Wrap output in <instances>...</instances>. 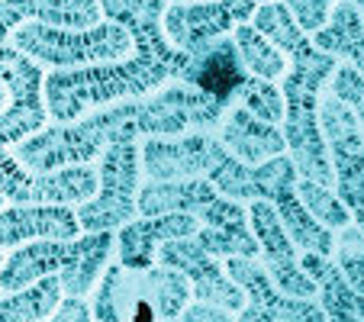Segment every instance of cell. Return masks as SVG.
I'll list each match as a JSON object with an SVG mask.
<instances>
[{
  "label": "cell",
  "instance_id": "cell-8",
  "mask_svg": "<svg viewBox=\"0 0 364 322\" xmlns=\"http://www.w3.org/2000/svg\"><path fill=\"white\" fill-rule=\"evenodd\" d=\"M258 0H193L165 10V36L171 45L200 58L210 45L226 39L239 23H252Z\"/></svg>",
  "mask_w": 364,
  "mask_h": 322
},
{
  "label": "cell",
  "instance_id": "cell-3",
  "mask_svg": "<svg viewBox=\"0 0 364 322\" xmlns=\"http://www.w3.org/2000/svg\"><path fill=\"white\" fill-rule=\"evenodd\" d=\"M117 245L110 232H87L75 242H26L4 254L0 264V296L20 294L33 287L42 277L58 274L65 296H87L94 294L97 281L107 271L110 252Z\"/></svg>",
  "mask_w": 364,
  "mask_h": 322
},
{
  "label": "cell",
  "instance_id": "cell-16",
  "mask_svg": "<svg viewBox=\"0 0 364 322\" xmlns=\"http://www.w3.org/2000/svg\"><path fill=\"white\" fill-rule=\"evenodd\" d=\"M216 132H220V142L226 145L229 155L248 168L264 165L271 158L284 155V149H287L284 132L277 129V126L252 117V113H248L245 107H239V103H232L226 110V117H223V123Z\"/></svg>",
  "mask_w": 364,
  "mask_h": 322
},
{
  "label": "cell",
  "instance_id": "cell-23",
  "mask_svg": "<svg viewBox=\"0 0 364 322\" xmlns=\"http://www.w3.org/2000/svg\"><path fill=\"white\" fill-rule=\"evenodd\" d=\"M329 94H336L355 113L358 126H361V136H364V75L361 71H355L351 65H336V71L329 77Z\"/></svg>",
  "mask_w": 364,
  "mask_h": 322
},
{
  "label": "cell",
  "instance_id": "cell-19",
  "mask_svg": "<svg viewBox=\"0 0 364 322\" xmlns=\"http://www.w3.org/2000/svg\"><path fill=\"white\" fill-rule=\"evenodd\" d=\"M232 45L239 52V62L248 77H262V81H281L287 71V58L281 48H274L252 23H239L232 29Z\"/></svg>",
  "mask_w": 364,
  "mask_h": 322
},
{
  "label": "cell",
  "instance_id": "cell-6",
  "mask_svg": "<svg viewBox=\"0 0 364 322\" xmlns=\"http://www.w3.org/2000/svg\"><path fill=\"white\" fill-rule=\"evenodd\" d=\"M139 136L119 132L100 155V187L87 203L77 206V222L87 232H110L136 220L139 197Z\"/></svg>",
  "mask_w": 364,
  "mask_h": 322
},
{
  "label": "cell",
  "instance_id": "cell-2",
  "mask_svg": "<svg viewBox=\"0 0 364 322\" xmlns=\"http://www.w3.org/2000/svg\"><path fill=\"white\" fill-rule=\"evenodd\" d=\"M0 81L7 84V107L0 110V197H7V203H87L100 187V174L94 165L29 174L10 151L48 123L42 65L16 52L14 45H0Z\"/></svg>",
  "mask_w": 364,
  "mask_h": 322
},
{
  "label": "cell",
  "instance_id": "cell-9",
  "mask_svg": "<svg viewBox=\"0 0 364 322\" xmlns=\"http://www.w3.org/2000/svg\"><path fill=\"white\" fill-rule=\"evenodd\" d=\"M226 158V145L206 132L174 139H145L139 145V165L149 181H191L210 178L216 165Z\"/></svg>",
  "mask_w": 364,
  "mask_h": 322
},
{
  "label": "cell",
  "instance_id": "cell-5",
  "mask_svg": "<svg viewBox=\"0 0 364 322\" xmlns=\"http://www.w3.org/2000/svg\"><path fill=\"white\" fill-rule=\"evenodd\" d=\"M10 45L23 52L26 58L39 65H48L52 71L65 68H87L100 62H123L129 58L132 36L119 23L100 20L90 29H62L46 26V23H23Z\"/></svg>",
  "mask_w": 364,
  "mask_h": 322
},
{
  "label": "cell",
  "instance_id": "cell-1",
  "mask_svg": "<svg viewBox=\"0 0 364 322\" xmlns=\"http://www.w3.org/2000/svg\"><path fill=\"white\" fill-rule=\"evenodd\" d=\"M103 20H113L132 36L136 58L65 68L46 75L42 97L55 123H75L100 107L136 100L168 81H187L193 58L165 36V0H100Z\"/></svg>",
  "mask_w": 364,
  "mask_h": 322
},
{
  "label": "cell",
  "instance_id": "cell-7",
  "mask_svg": "<svg viewBox=\"0 0 364 322\" xmlns=\"http://www.w3.org/2000/svg\"><path fill=\"white\" fill-rule=\"evenodd\" d=\"M319 129L332 161V187L364 235V136L355 113L336 94H319Z\"/></svg>",
  "mask_w": 364,
  "mask_h": 322
},
{
  "label": "cell",
  "instance_id": "cell-10",
  "mask_svg": "<svg viewBox=\"0 0 364 322\" xmlns=\"http://www.w3.org/2000/svg\"><path fill=\"white\" fill-rule=\"evenodd\" d=\"M248 226H252V235L258 242V254L264 261V271H268L271 284L284 296H300L303 300V296L316 294V284L300 267L296 245L287 239L281 216H277V210L268 200H252L248 203Z\"/></svg>",
  "mask_w": 364,
  "mask_h": 322
},
{
  "label": "cell",
  "instance_id": "cell-15",
  "mask_svg": "<svg viewBox=\"0 0 364 322\" xmlns=\"http://www.w3.org/2000/svg\"><path fill=\"white\" fill-rule=\"evenodd\" d=\"M103 20L100 0H0V45L23 23H46L62 29H90Z\"/></svg>",
  "mask_w": 364,
  "mask_h": 322
},
{
  "label": "cell",
  "instance_id": "cell-30",
  "mask_svg": "<svg viewBox=\"0 0 364 322\" xmlns=\"http://www.w3.org/2000/svg\"><path fill=\"white\" fill-rule=\"evenodd\" d=\"M168 322H178V319H168Z\"/></svg>",
  "mask_w": 364,
  "mask_h": 322
},
{
  "label": "cell",
  "instance_id": "cell-17",
  "mask_svg": "<svg viewBox=\"0 0 364 322\" xmlns=\"http://www.w3.org/2000/svg\"><path fill=\"white\" fill-rule=\"evenodd\" d=\"M245 68L239 62V52L232 45V36L220 39L216 45H210L200 58H193V68L187 84H193L197 90H203L206 97H213L220 103H232L239 87L245 84Z\"/></svg>",
  "mask_w": 364,
  "mask_h": 322
},
{
  "label": "cell",
  "instance_id": "cell-25",
  "mask_svg": "<svg viewBox=\"0 0 364 322\" xmlns=\"http://www.w3.org/2000/svg\"><path fill=\"white\" fill-rule=\"evenodd\" d=\"M42 322H94V313H90V306L84 303V296H62L58 309Z\"/></svg>",
  "mask_w": 364,
  "mask_h": 322
},
{
  "label": "cell",
  "instance_id": "cell-28",
  "mask_svg": "<svg viewBox=\"0 0 364 322\" xmlns=\"http://www.w3.org/2000/svg\"><path fill=\"white\" fill-rule=\"evenodd\" d=\"M165 4H193V0H165Z\"/></svg>",
  "mask_w": 364,
  "mask_h": 322
},
{
  "label": "cell",
  "instance_id": "cell-11",
  "mask_svg": "<svg viewBox=\"0 0 364 322\" xmlns=\"http://www.w3.org/2000/svg\"><path fill=\"white\" fill-rule=\"evenodd\" d=\"M159 264L174 267L187 277V284H193L191 294L197 296V303H210V306H220L226 313H239L245 309V290L226 277L220 271V264L213 261V254H206L203 248L193 239H171L165 245H159L155 252Z\"/></svg>",
  "mask_w": 364,
  "mask_h": 322
},
{
  "label": "cell",
  "instance_id": "cell-26",
  "mask_svg": "<svg viewBox=\"0 0 364 322\" xmlns=\"http://www.w3.org/2000/svg\"><path fill=\"white\" fill-rule=\"evenodd\" d=\"M181 322H232V316L220 306H210V303H193L184 309Z\"/></svg>",
  "mask_w": 364,
  "mask_h": 322
},
{
  "label": "cell",
  "instance_id": "cell-20",
  "mask_svg": "<svg viewBox=\"0 0 364 322\" xmlns=\"http://www.w3.org/2000/svg\"><path fill=\"white\" fill-rule=\"evenodd\" d=\"M239 107H245L252 117L264 119V123L277 126L284 123V94L274 81H262V77H245V84L239 87L235 100Z\"/></svg>",
  "mask_w": 364,
  "mask_h": 322
},
{
  "label": "cell",
  "instance_id": "cell-4",
  "mask_svg": "<svg viewBox=\"0 0 364 322\" xmlns=\"http://www.w3.org/2000/svg\"><path fill=\"white\" fill-rule=\"evenodd\" d=\"M191 300V284L181 271L151 264L145 271L110 264L94 287V322H168Z\"/></svg>",
  "mask_w": 364,
  "mask_h": 322
},
{
  "label": "cell",
  "instance_id": "cell-29",
  "mask_svg": "<svg viewBox=\"0 0 364 322\" xmlns=\"http://www.w3.org/2000/svg\"><path fill=\"white\" fill-rule=\"evenodd\" d=\"M258 4H274V0H258Z\"/></svg>",
  "mask_w": 364,
  "mask_h": 322
},
{
  "label": "cell",
  "instance_id": "cell-12",
  "mask_svg": "<svg viewBox=\"0 0 364 322\" xmlns=\"http://www.w3.org/2000/svg\"><path fill=\"white\" fill-rule=\"evenodd\" d=\"M226 271L242 290L252 294V300L245 303L239 322H326V313L313 303L300 300V296H284L281 290L271 284L268 271L262 264H255L252 258H226Z\"/></svg>",
  "mask_w": 364,
  "mask_h": 322
},
{
  "label": "cell",
  "instance_id": "cell-24",
  "mask_svg": "<svg viewBox=\"0 0 364 322\" xmlns=\"http://www.w3.org/2000/svg\"><path fill=\"white\" fill-rule=\"evenodd\" d=\"M281 4L287 7V14L294 16V23L306 36L319 33L326 26V20H329L332 7H336V0H281Z\"/></svg>",
  "mask_w": 364,
  "mask_h": 322
},
{
  "label": "cell",
  "instance_id": "cell-18",
  "mask_svg": "<svg viewBox=\"0 0 364 322\" xmlns=\"http://www.w3.org/2000/svg\"><path fill=\"white\" fill-rule=\"evenodd\" d=\"M309 42L332 58H342L355 71L364 75V20L348 0H336L329 20L319 33L309 36Z\"/></svg>",
  "mask_w": 364,
  "mask_h": 322
},
{
  "label": "cell",
  "instance_id": "cell-22",
  "mask_svg": "<svg viewBox=\"0 0 364 322\" xmlns=\"http://www.w3.org/2000/svg\"><path fill=\"white\" fill-rule=\"evenodd\" d=\"M338 271L348 281V287L358 296H364V235L355 222L345 226L338 239Z\"/></svg>",
  "mask_w": 364,
  "mask_h": 322
},
{
  "label": "cell",
  "instance_id": "cell-14",
  "mask_svg": "<svg viewBox=\"0 0 364 322\" xmlns=\"http://www.w3.org/2000/svg\"><path fill=\"white\" fill-rule=\"evenodd\" d=\"M200 229V220L191 213H161V216H142L126 226H119L117 235V252L119 264L132 267V271H145L155 264V252L159 245L171 239H193Z\"/></svg>",
  "mask_w": 364,
  "mask_h": 322
},
{
  "label": "cell",
  "instance_id": "cell-27",
  "mask_svg": "<svg viewBox=\"0 0 364 322\" xmlns=\"http://www.w3.org/2000/svg\"><path fill=\"white\" fill-rule=\"evenodd\" d=\"M348 4L358 10V16H361V20H364V0H348Z\"/></svg>",
  "mask_w": 364,
  "mask_h": 322
},
{
  "label": "cell",
  "instance_id": "cell-13",
  "mask_svg": "<svg viewBox=\"0 0 364 322\" xmlns=\"http://www.w3.org/2000/svg\"><path fill=\"white\" fill-rule=\"evenodd\" d=\"M81 235L75 206L62 203H10L0 210V252L26 242H75Z\"/></svg>",
  "mask_w": 364,
  "mask_h": 322
},
{
  "label": "cell",
  "instance_id": "cell-21",
  "mask_svg": "<svg viewBox=\"0 0 364 322\" xmlns=\"http://www.w3.org/2000/svg\"><path fill=\"white\" fill-rule=\"evenodd\" d=\"M296 193H300L303 206L309 210V216L316 222H323L326 229H345L351 226L348 210L342 206V200L323 184H313V181H296Z\"/></svg>",
  "mask_w": 364,
  "mask_h": 322
}]
</instances>
